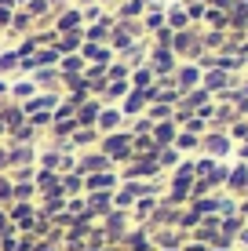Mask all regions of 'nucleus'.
I'll return each mask as SVG.
<instances>
[{"instance_id": "f03ea898", "label": "nucleus", "mask_w": 248, "mask_h": 251, "mask_svg": "<svg viewBox=\"0 0 248 251\" xmlns=\"http://www.w3.org/2000/svg\"><path fill=\"white\" fill-rule=\"evenodd\" d=\"M99 124L106 127V131H113V127L121 124V113H113V109H110V113H102V117H99Z\"/></svg>"}, {"instance_id": "f257e3e1", "label": "nucleus", "mask_w": 248, "mask_h": 251, "mask_svg": "<svg viewBox=\"0 0 248 251\" xmlns=\"http://www.w3.org/2000/svg\"><path fill=\"white\" fill-rule=\"evenodd\" d=\"M204 146H208V153H216V157H219V153H226V138H219V135H212V138H204Z\"/></svg>"}]
</instances>
